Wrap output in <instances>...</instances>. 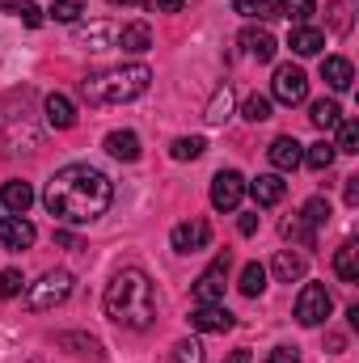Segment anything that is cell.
Segmentation results:
<instances>
[{
	"label": "cell",
	"mask_w": 359,
	"mask_h": 363,
	"mask_svg": "<svg viewBox=\"0 0 359 363\" xmlns=\"http://www.w3.org/2000/svg\"><path fill=\"white\" fill-rule=\"evenodd\" d=\"M347 203H351V207L359 203V178H347Z\"/></svg>",
	"instance_id": "44"
},
{
	"label": "cell",
	"mask_w": 359,
	"mask_h": 363,
	"mask_svg": "<svg viewBox=\"0 0 359 363\" xmlns=\"http://www.w3.org/2000/svg\"><path fill=\"white\" fill-rule=\"evenodd\" d=\"M283 237H287V241H296L300 250H313V245H317V228H309V224H304L300 216L283 220Z\"/></svg>",
	"instance_id": "27"
},
{
	"label": "cell",
	"mask_w": 359,
	"mask_h": 363,
	"mask_svg": "<svg viewBox=\"0 0 359 363\" xmlns=\"http://www.w3.org/2000/svg\"><path fill=\"white\" fill-rule=\"evenodd\" d=\"M237 228H241V237H254V233H258V211H254V216H241Z\"/></svg>",
	"instance_id": "43"
},
{
	"label": "cell",
	"mask_w": 359,
	"mask_h": 363,
	"mask_svg": "<svg viewBox=\"0 0 359 363\" xmlns=\"http://www.w3.org/2000/svg\"><path fill=\"white\" fill-rule=\"evenodd\" d=\"M330 308H334V300H330L326 283H304L300 287V296H296V321L300 325H321L330 317Z\"/></svg>",
	"instance_id": "5"
},
{
	"label": "cell",
	"mask_w": 359,
	"mask_h": 363,
	"mask_svg": "<svg viewBox=\"0 0 359 363\" xmlns=\"http://www.w3.org/2000/svg\"><path fill=\"white\" fill-rule=\"evenodd\" d=\"M330 26H334L338 34L351 30V0H334V4H330Z\"/></svg>",
	"instance_id": "40"
},
{
	"label": "cell",
	"mask_w": 359,
	"mask_h": 363,
	"mask_svg": "<svg viewBox=\"0 0 359 363\" xmlns=\"http://www.w3.org/2000/svg\"><path fill=\"white\" fill-rule=\"evenodd\" d=\"M321 77H326V85L330 89H351V81H355V68H351V60H343V55H330L326 64H321Z\"/></svg>",
	"instance_id": "21"
},
{
	"label": "cell",
	"mask_w": 359,
	"mask_h": 363,
	"mask_svg": "<svg viewBox=\"0 0 359 363\" xmlns=\"http://www.w3.org/2000/svg\"><path fill=\"white\" fill-rule=\"evenodd\" d=\"M0 9L13 13V17L26 21V26H43V9H38L34 0H0Z\"/></svg>",
	"instance_id": "30"
},
{
	"label": "cell",
	"mask_w": 359,
	"mask_h": 363,
	"mask_svg": "<svg viewBox=\"0 0 359 363\" xmlns=\"http://www.w3.org/2000/svg\"><path fill=\"white\" fill-rule=\"evenodd\" d=\"M110 4H123V9H127V4H140V0H110Z\"/></svg>",
	"instance_id": "46"
},
{
	"label": "cell",
	"mask_w": 359,
	"mask_h": 363,
	"mask_svg": "<svg viewBox=\"0 0 359 363\" xmlns=\"http://www.w3.org/2000/svg\"><path fill=\"white\" fill-rule=\"evenodd\" d=\"M68 296H72V274L68 271H47L38 283L26 287V308H30V313H47V308H60Z\"/></svg>",
	"instance_id": "4"
},
{
	"label": "cell",
	"mask_w": 359,
	"mask_h": 363,
	"mask_svg": "<svg viewBox=\"0 0 359 363\" xmlns=\"http://www.w3.org/2000/svg\"><path fill=\"white\" fill-rule=\"evenodd\" d=\"M148 85H153L148 64H118V68L85 77L81 81V97L89 106H123V101H136Z\"/></svg>",
	"instance_id": "3"
},
{
	"label": "cell",
	"mask_w": 359,
	"mask_h": 363,
	"mask_svg": "<svg viewBox=\"0 0 359 363\" xmlns=\"http://www.w3.org/2000/svg\"><path fill=\"white\" fill-rule=\"evenodd\" d=\"M43 110H47V123H51L55 131L77 127V106H72V97H64V93H47Z\"/></svg>",
	"instance_id": "14"
},
{
	"label": "cell",
	"mask_w": 359,
	"mask_h": 363,
	"mask_svg": "<svg viewBox=\"0 0 359 363\" xmlns=\"http://www.w3.org/2000/svg\"><path fill=\"white\" fill-rule=\"evenodd\" d=\"M144 9H148V13H182L186 0H144Z\"/></svg>",
	"instance_id": "41"
},
{
	"label": "cell",
	"mask_w": 359,
	"mask_h": 363,
	"mask_svg": "<svg viewBox=\"0 0 359 363\" xmlns=\"http://www.w3.org/2000/svg\"><path fill=\"white\" fill-rule=\"evenodd\" d=\"M228 267H233V258H228V250H224V254H216V262H211L207 271L194 279V300H199V304H224Z\"/></svg>",
	"instance_id": "6"
},
{
	"label": "cell",
	"mask_w": 359,
	"mask_h": 363,
	"mask_svg": "<svg viewBox=\"0 0 359 363\" xmlns=\"http://www.w3.org/2000/svg\"><path fill=\"white\" fill-rule=\"evenodd\" d=\"M233 9H237L241 17H250V21H267V17H275V0H233Z\"/></svg>",
	"instance_id": "33"
},
{
	"label": "cell",
	"mask_w": 359,
	"mask_h": 363,
	"mask_svg": "<svg viewBox=\"0 0 359 363\" xmlns=\"http://www.w3.org/2000/svg\"><path fill=\"white\" fill-rule=\"evenodd\" d=\"M0 203H4V211H9V216H26V211H30V203H34V186H30V182H4Z\"/></svg>",
	"instance_id": "17"
},
{
	"label": "cell",
	"mask_w": 359,
	"mask_h": 363,
	"mask_svg": "<svg viewBox=\"0 0 359 363\" xmlns=\"http://www.w3.org/2000/svg\"><path fill=\"white\" fill-rule=\"evenodd\" d=\"M77 38L89 43L93 51H106V47L118 43V26H110V21H93V26H85V30H77Z\"/></svg>",
	"instance_id": "23"
},
{
	"label": "cell",
	"mask_w": 359,
	"mask_h": 363,
	"mask_svg": "<svg viewBox=\"0 0 359 363\" xmlns=\"http://www.w3.org/2000/svg\"><path fill=\"white\" fill-rule=\"evenodd\" d=\"M241 47H245V51H250L258 64L275 60V51H279L275 34H270V30H263V26H250V30H241Z\"/></svg>",
	"instance_id": "15"
},
{
	"label": "cell",
	"mask_w": 359,
	"mask_h": 363,
	"mask_svg": "<svg viewBox=\"0 0 359 363\" xmlns=\"http://www.w3.org/2000/svg\"><path fill=\"white\" fill-rule=\"evenodd\" d=\"M21 287H26V279L17 267H4L0 271V300H13V296H21Z\"/></svg>",
	"instance_id": "37"
},
{
	"label": "cell",
	"mask_w": 359,
	"mask_h": 363,
	"mask_svg": "<svg viewBox=\"0 0 359 363\" xmlns=\"http://www.w3.org/2000/svg\"><path fill=\"white\" fill-rule=\"evenodd\" d=\"M106 317L123 330H148L157 321V287L140 267H123L106 283Z\"/></svg>",
	"instance_id": "2"
},
{
	"label": "cell",
	"mask_w": 359,
	"mask_h": 363,
	"mask_svg": "<svg viewBox=\"0 0 359 363\" xmlns=\"http://www.w3.org/2000/svg\"><path fill=\"white\" fill-rule=\"evenodd\" d=\"M170 363H203V347L194 338H182L178 347L170 351Z\"/></svg>",
	"instance_id": "38"
},
{
	"label": "cell",
	"mask_w": 359,
	"mask_h": 363,
	"mask_svg": "<svg viewBox=\"0 0 359 363\" xmlns=\"http://www.w3.org/2000/svg\"><path fill=\"white\" fill-rule=\"evenodd\" d=\"M267 157H270V165H275L279 174H292V169L304 161V144H300V140H292V135H279V140L270 144Z\"/></svg>",
	"instance_id": "12"
},
{
	"label": "cell",
	"mask_w": 359,
	"mask_h": 363,
	"mask_svg": "<svg viewBox=\"0 0 359 363\" xmlns=\"http://www.w3.org/2000/svg\"><path fill=\"white\" fill-rule=\"evenodd\" d=\"M47 13H51V21H64V26H72V21L85 13V4H81V0H51V9H47Z\"/></svg>",
	"instance_id": "34"
},
{
	"label": "cell",
	"mask_w": 359,
	"mask_h": 363,
	"mask_svg": "<svg viewBox=\"0 0 359 363\" xmlns=\"http://www.w3.org/2000/svg\"><path fill=\"white\" fill-rule=\"evenodd\" d=\"M34 237H38V233H34V224H30L26 216H4V220H0V245H4V250H30Z\"/></svg>",
	"instance_id": "11"
},
{
	"label": "cell",
	"mask_w": 359,
	"mask_h": 363,
	"mask_svg": "<svg viewBox=\"0 0 359 363\" xmlns=\"http://www.w3.org/2000/svg\"><path fill=\"white\" fill-rule=\"evenodd\" d=\"M279 13L296 26H309V17L317 13V0H279Z\"/></svg>",
	"instance_id": "32"
},
{
	"label": "cell",
	"mask_w": 359,
	"mask_h": 363,
	"mask_svg": "<svg viewBox=\"0 0 359 363\" xmlns=\"http://www.w3.org/2000/svg\"><path fill=\"white\" fill-rule=\"evenodd\" d=\"M106 152L114 161H140V135L136 131H110L106 135Z\"/></svg>",
	"instance_id": "20"
},
{
	"label": "cell",
	"mask_w": 359,
	"mask_h": 363,
	"mask_svg": "<svg viewBox=\"0 0 359 363\" xmlns=\"http://www.w3.org/2000/svg\"><path fill=\"white\" fill-rule=\"evenodd\" d=\"M309 118H313V127L330 131V127H338V118H343V106H338L334 97H321V101H313V106H309Z\"/></svg>",
	"instance_id": "24"
},
{
	"label": "cell",
	"mask_w": 359,
	"mask_h": 363,
	"mask_svg": "<svg viewBox=\"0 0 359 363\" xmlns=\"http://www.w3.org/2000/svg\"><path fill=\"white\" fill-rule=\"evenodd\" d=\"M245 190L254 194V203H258V207H275V203H283L287 182L279 178V174H258L254 182H245Z\"/></svg>",
	"instance_id": "13"
},
{
	"label": "cell",
	"mask_w": 359,
	"mask_h": 363,
	"mask_svg": "<svg viewBox=\"0 0 359 363\" xmlns=\"http://www.w3.org/2000/svg\"><path fill=\"white\" fill-rule=\"evenodd\" d=\"M207 241H211V224L207 220H186V224H178L170 233V245L178 254H199V250H207Z\"/></svg>",
	"instance_id": "9"
},
{
	"label": "cell",
	"mask_w": 359,
	"mask_h": 363,
	"mask_svg": "<svg viewBox=\"0 0 359 363\" xmlns=\"http://www.w3.org/2000/svg\"><path fill=\"white\" fill-rule=\"evenodd\" d=\"M43 203L60 224H93L114 203V186L93 165H68L47 182Z\"/></svg>",
	"instance_id": "1"
},
{
	"label": "cell",
	"mask_w": 359,
	"mask_h": 363,
	"mask_svg": "<svg viewBox=\"0 0 359 363\" xmlns=\"http://www.w3.org/2000/svg\"><path fill=\"white\" fill-rule=\"evenodd\" d=\"M300 165H309V169L326 174V169L334 165V144H326V140H321V144H309V148H304V161H300Z\"/></svg>",
	"instance_id": "28"
},
{
	"label": "cell",
	"mask_w": 359,
	"mask_h": 363,
	"mask_svg": "<svg viewBox=\"0 0 359 363\" xmlns=\"http://www.w3.org/2000/svg\"><path fill=\"white\" fill-rule=\"evenodd\" d=\"M267 363H300V355H296L292 347H275V351L267 355Z\"/></svg>",
	"instance_id": "42"
},
{
	"label": "cell",
	"mask_w": 359,
	"mask_h": 363,
	"mask_svg": "<svg viewBox=\"0 0 359 363\" xmlns=\"http://www.w3.org/2000/svg\"><path fill=\"white\" fill-rule=\"evenodd\" d=\"M228 110H233V93L220 89L216 97H211V106H207V114H203V118H207V123H224V118H228Z\"/></svg>",
	"instance_id": "39"
},
{
	"label": "cell",
	"mask_w": 359,
	"mask_h": 363,
	"mask_svg": "<svg viewBox=\"0 0 359 363\" xmlns=\"http://www.w3.org/2000/svg\"><path fill=\"white\" fill-rule=\"evenodd\" d=\"M334 152H359V123L338 118V144H334Z\"/></svg>",
	"instance_id": "35"
},
{
	"label": "cell",
	"mask_w": 359,
	"mask_h": 363,
	"mask_svg": "<svg viewBox=\"0 0 359 363\" xmlns=\"http://www.w3.org/2000/svg\"><path fill=\"white\" fill-rule=\"evenodd\" d=\"M300 220H304L309 228H321V224H330V203H326L321 194H313V199L300 207Z\"/></svg>",
	"instance_id": "31"
},
{
	"label": "cell",
	"mask_w": 359,
	"mask_h": 363,
	"mask_svg": "<svg viewBox=\"0 0 359 363\" xmlns=\"http://www.w3.org/2000/svg\"><path fill=\"white\" fill-rule=\"evenodd\" d=\"M114 47H123L127 55H144V51L153 47V26H148V21H131V26H123Z\"/></svg>",
	"instance_id": "16"
},
{
	"label": "cell",
	"mask_w": 359,
	"mask_h": 363,
	"mask_svg": "<svg viewBox=\"0 0 359 363\" xmlns=\"http://www.w3.org/2000/svg\"><path fill=\"white\" fill-rule=\"evenodd\" d=\"M203 148H207L203 135H178V140L170 144V157H174V161H194V157H203Z\"/></svg>",
	"instance_id": "29"
},
{
	"label": "cell",
	"mask_w": 359,
	"mask_h": 363,
	"mask_svg": "<svg viewBox=\"0 0 359 363\" xmlns=\"http://www.w3.org/2000/svg\"><path fill=\"white\" fill-rule=\"evenodd\" d=\"M241 296H250V300H258L263 291H267V267H258V262H245V271H241Z\"/></svg>",
	"instance_id": "26"
},
{
	"label": "cell",
	"mask_w": 359,
	"mask_h": 363,
	"mask_svg": "<svg viewBox=\"0 0 359 363\" xmlns=\"http://www.w3.org/2000/svg\"><path fill=\"white\" fill-rule=\"evenodd\" d=\"M233 363H250V355L245 351H233Z\"/></svg>",
	"instance_id": "45"
},
{
	"label": "cell",
	"mask_w": 359,
	"mask_h": 363,
	"mask_svg": "<svg viewBox=\"0 0 359 363\" xmlns=\"http://www.w3.org/2000/svg\"><path fill=\"white\" fill-rule=\"evenodd\" d=\"M334 274H338L343 283H359V245L355 241H343V245L334 250Z\"/></svg>",
	"instance_id": "22"
},
{
	"label": "cell",
	"mask_w": 359,
	"mask_h": 363,
	"mask_svg": "<svg viewBox=\"0 0 359 363\" xmlns=\"http://www.w3.org/2000/svg\"><path fill=\"white\" fill-rule=\"evenodd\" d=\"M190 325H194L199 334H224V330H233V313H228L224 304H199V308L190 313Z\"/></svg>",
	"instance_id": "10"
},
{
	"label": "cell",
	"mask_w": 359,
	"mask_h": 363,
	"mask_svg": "<svg viewBox=\"0 0 359 363\" xmlns=\"http://www.w3.org/2000/svg\"><path fill=\"white\" fill-rule=\"evenodd\" d=\"M55 342H60V347H68V351H72V355H81V359H101V342L89 338V334H60Z\"/></svg>",
	"instance_id": "25"
},
{
	"label": "cell",
	"mask_w": 359,
	"mask_h": 363,
	"mask_svg": "<svg viewBox=\"0 0 359 363\" xmlns=\"http://www.w3.org/2000/svg\"><path fill=\"white\" fill-rule=\"evenodd\" d=\"M287 47H292L296 55H317V51L326 47V34H321L317 26H292V38H287Z\"/></svg>",
	"instance_id": "19"
},
{
	"label": "cell",
	"mask_w": 359,
	"mask_h": 363,
	"mask_svg": "<svg viewBox=\"0 0 359 363\" xmlns=\"http://www.w3.org/2000/svg\"><path fill=\"white\" fill-rule=\"evenodd\" d=\"M270 97L283 101V106H300L309 97V77L296 64H279L275 77H270Z\"/></svg>",
	"instance_id": "7"
},
{
	"label": "cell",
	"mask_w": 359,
	"mask_h": 363,
	"mask_svg": "<svg viewBox=\"0 0 359 363\" xmlns=\"http://www.w3.org/2000/svg\"><path fill=\"white\" fill-rule=\"evenodd\" d=\"M270 271H275V279H279V283H296V279H304L309 262H304V254L279 250V254H275V262H270Z\"/></svg>",
	"instance_id": "18"
},
{
	"label": "cell",
	"mask_w": 359,
	"mask_h": 363,
	"mask_svg": "<svg viewBox=\"0 0 359 363\" xmlns=\"http://www.w3.org/2000/svg\"><path fill=\"white\" fill-rule=\"evenodd\" d=\"M241 114H245L250 123H267V118H270V97H263V93H250Z\"/></svg>",
	"instance_id": "36"
},
{
	"label": "cell",
	"mask_w": 359,
	"mask_h": 363,
	"mask_svg": "<svg viewBox=\"0 0 359 363\" xmlns=\"http://www.w3.org/2000/svg\"><path fill=\"white\" fill-rule=\"evenodd\" d=\"M241 199H245V178L237 169H220L211 178V207L216 211H237Z\"/></svg>",
	"instance_id": "8"
}]
</instances>
